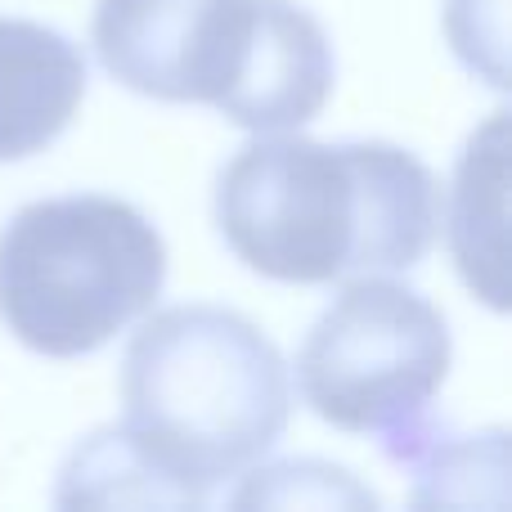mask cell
<instances>
[{"label": "cell", "instance_id": "obj_1", "mask_svg": "<svg viewBox=\"0 0 512 512\" xmlns=\"http://www.w3.org/2000/svg\"><path fill=\"white\" fill-rule=\"evenodd\" d=\"M441 185L409 149L279 135L243 144L216 176V230L274 283L414 270L436 243Z\"/></svg>", "mask_w": 512, "mask_h": 512}, {"label": "cell", "instance_id": "obj_2", "mask_svg": "<svg viewBox=\"0 0 512 512\" xmlns=\"http://www.w3.org/2000/svg\"><path fill=\"white\" fill-rule=\"evenodd\" d=\"M122 441L176 508H203L274 450L292 414L288 364L248 315L171 306L122 355Z\"/></svg>", "mask_w": 512, "mask_h": 512}, {"label": "cell", "instance_id": "obj_3", "mask_svg": "<svg viewBox=\"0 0 512 512\" xmlns=\"http://www.w3.org/2000/svg\"><path fill=\"white\" fill-rule=\"evenodd\" d=\"M90 41L126 90L256 135L319 117L337 72L328 32L292 0H99Z\"/></svg>", "mask_w": 512, "mask_h": 512}, {"label": "cell", "instance_id": "obj_4", "mask_svg": "<svg viewBox=\"0 0 512 512\" xmlns=\"http://www.w3.org/2000/svg\"><path fill=\"white\" fill-rule=\"evenodd\" d=\"M167 283V243L108 194L41 198L0 230V319L36 355L72 360L113 342Z\"/></svg>", "mask_w": 512, "mask_h": 512}, {"label": "cell", "instance_id": "obj_5", "mask_svg": "<svg viewBox=\"0 0 512 512\" xmlns=\"http://www.w3.org/2000/svg\"><path fill=\"white\" fill-rule=\"evenodd\" d=\"M450 373V324L391 279L355 274L315 319L297 355V387L310 414L337 432L382 436L405 450L427 423Z\"/></svg>", "mask_w": 512, "mask_h": 512}, {"label": "cell", "instance_id": "obj_6", "mask_svg": "<svg viewBox=\"0 0 512 512\" xmlns=\"http://www.w3.org/2000/svg\"><path fill=\"white\" fill-rule=\"evenodd\" d=\"M86 99V59L63 32L0 14V162L50 149Z\"/></svg>", "mask_w": 512, "mask_h": 512}, {"label": "cell", "instance_id": "obj_7", "mask_svg": "<svg viewBox=\"0 0 512 512\" xmlns=\"http://www.w3.org/2000/svg\"><path fill=\"white\" fill-rule=\"evenodd\" d=\"M508 113H495L468 140L450 198V248L459 274L486 306L504 310V149Z\"/></svg>", "mask_w": 512, "mask_h": 512}, {"label": "cell", "instance_id": "obj_8", "mask_svg": "<svg viewBox=\"0 0 512 512\" xmlns=\"http://www.w3.org/2000/svg\"><path fill=\"white\" fill-rule=\"evenodd\" d=\"M59 508H176L117 427H99L72 450L59 472Z\"/></svg>", "mask_w": 512, "mask_h": 512}, {"label": "cell", "instance_id": "obj_9", "mask_svg": "<svg viewBox=\"0 0 512 512\" xmlns=\"http://www.w3.org/2000/svg\"><path fill=\"white\" fill-rule=\"evenodd\" d=\"M234 508H252V504H315V508H373V495L364 486H355L351 472L328 468V463H274V468L248 477V486L230 495Z\"/></svg>", "mask_w": 512, "mask_h": 512}]
</instances>
